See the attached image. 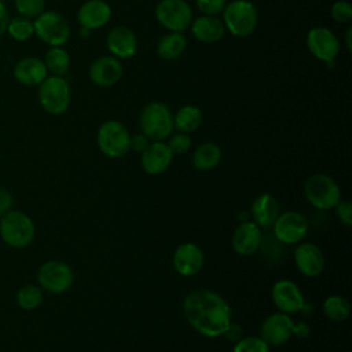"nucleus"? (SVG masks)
I'll return each mask as SVG.
<instances>
[{"instance_id":"obj_29","label":"nucleus","mask_w":352,"mask_h":352,"mask_svg":"<svg viewBox=\"0 0 352 352\" xmlns=\"http://www.w3.org/2000/svg\"><path fill=\"white\" fill-rule=\"evenodd\" d=\"M322 309L327 319L333 322H344L351 314V304L345 297L333 294L324 298Z\"/></svg>"},{"instance_id":"obj_23","label":"nucleus","mask_w":352,"mask_h":352,"mask_svg":"<svg viewBox=\"0 0 352 352\" xmlns=\"http://www.w3.org/2000/svg\"><path fill=\"white\" fill-rule=\"evenodd\" d=\"M249 213L252 221H254L260 228H270L280 213L279 204L274 195L263 192L254 198Z\"/></svg>"},{"instance_id":"obj_34","label":"nucleus","mask_w":352,"mask_h":352,"mask_svg":"<svg viewBox=\"0 0 352 352\" xmlns=\"http://www.w3.org/2000/svg\"><path fill=\"white\" fill-rule=\"evenodd\" d=\"M168 147L170 148V151L177 155L180 154H184L187 153L190 148H191V138L188 136V133H183V132H177L175 135H170L169 136V140H168Z\"/></svg>"},{"instance_id":"obj_25","label":"nucleus","mask_w":352,"mask_h":352,"mask_svg":"<svg viewBox=\"0 0 352 352\" xmlns=\"http://www.w3.org/2000/svg\"><path fill=\"white\" fill-rule=\"evenodd\" d=\"M221 157L223 153L219 144H216L214 142H204L194 150L191 162L197 170L208 172L214 169L220 164Z\"/></svg>"},{"instance_id":"obj_38","label":"nucleus","mask_w":352,"mask_h":352,"mask_svg":"<svg viewBox=\"0 0 352 352\" xmlns=\"http://www.w3.org/2000/svg\"><path fill=\"white\" fill-rule=\"evenodd\" d=\"M151 140L144 133H142V132L136 133V135L131 136V139H129V150L142 154L147 148Z\"/></svg>"},{"instance_id":"obj_41","label":"nucleus","mask_w":352,"mask_h":352,"mask_svg":"<svg viewBox=\"0 0 352 352\" xmlns=\"http://www.w3.org/2000/svg\"><path fill=\"white\" fill-rule=\"evenodd\" d=\"M224 337L230 341H238L242 337V329L236 324V323H231L230 327L227 329V331L224 333Z\"/></svg>"},{"instance_id":"obj_15","label":"nucleus","mask_w":352,"mask_h":352,"mask_svg":"<svg viewBox=\"0 0 352 352\" xmlns=\"http://www.w3.org/2000/svg\"><path fill=\"white\" fill-rule=\"evenodd\" d=\"M205 263L202 249L194 242H184L176 248L172 257V264L176 272L182 276L197 275Z\"/></svg>"},{"instance_id":"obj_5","label":"nucleus","mask_w":352,"mask_h":352,"mask_svg":"<svg viewBox=\"0 0 352 352\" xmlns=\"http://www.w3.org/2000/svg\"><path fill=\"white\" fill-rule=\"evenodd\" d=\"M305 199L319 210L333 209L342 198L338 183L326 173L309 176L304 184Z\"/></svg>"},{"instance_id":"obj_18","label":"nucleus","mask_w":352,"mask_h":352,"mask_svg":"<svg viewBox=\"0 0 352 352\" xmlns=\"http://www.w3.org/2000/svg\"><path fill=\"white\" fill-rule=\"evenodd\" d=\"M122 73H124V69L120 59L113 55L99 56L91 63L89 72H88L91 81L95 85L102 88L116 85L121 80Z\"/></svg>"},{"instance_id":"obj_14","label":"nucleus","mask_w":352,"mask_h":352,"mask_svg":"<svg viewBox=\"0 0 352 352\" xmlns=\"http://www.w3.org/2000/svg\"><path fill=\"white\" fill-rule=\"evenodd\" d=\"M271 300L279 312L297 314L307 302L297 283L290 279H279L272 285Z\"/></svg>"},{"instance_id":"obj_10","label":"nucleus","mask_w":352,"mask_h":352,"mask_svg":"<svg viewBox=\"0 0 352 352\" xmlns=\"http://www.w3.org/2000/svg\"><path fill=\"white\" fill-rule=\"evenodd\" d=\"M155 18L169 32L183 33L192 22V10L186 0H160Z\"/></svg>"},{"instance_id":"obj_8","label":"nucleus","mask_w":352,"mask_h":352,"mask_svg":"<svg viewBox=\"0 0 352 352\" xmlns=\"http://www.w3.org/2000/svg\"><path fill=\"white\" fill-rule=\"evenodd\" d=\"M34 34L50 47H62L70 38L67 19L56 11H43L33 21Z\"/></svg>"},{"instance_id":"obj_30","label":"nucleus","mask_w":352,"mask_h":352,"mask_svg":"<svg viewBox=\"0 0 352 352\" xmlns=\"http://www.w3.org/2000/svg\"><path fill=\"white\" fill-rule=\"evenodd\" d=\"M43 289L37 285H25L16 292V304L26 311L38 308L43 302Z\"/></svg>"},{"instance_id":"obj_44","label":"nucleus","mask_w":352,"mask_h":352,"mask_svg":"<svg viewBox=\"0 0 352 352\" xmlns=\"http://www.w3.org/2000/svg\"><path fill=\"white\" fill-rule=\"evenodd\" d=\"M348 352H349V351H348Z\"/></svg>"},{"instance_id":"obj_1","label":"nucleus","mask_w":352,"mask_h":352,"mask_svg":"<svg viewBox=\"0 0 352 352\" xmlns=\"http://www.w3.org/2000/svg\"><path fill=\"white\" fill-rule=\"evenodd\" d=\"M183 314L188 324L208 338L224 336L232 323L230 304L210 289L190 292L183 300Z\"/></svg>"},{"instance_id":"obj_12","label":"nucleus","mask_w":352,"mask_h":352,"mask_svg":"<svg viewBox=\"0 0 352 352\" xmlns=\"http://www.w3.org/2000/svg\"><path fill=\"white\" fill-rule=\"evenodd\" d=\"M271 227L275 239L285 245L300 243L308 234L307 217L296 210L279 213Z\"/></svg>"},{"instance_id":"obj_26","label":"nucleus","mask_w":352,"mask_h":352,"mask_svg":"<svg viewBox=\"0 0 352 352\" xmlns=\"http://www.w3.org/2000/svg\"><path fill=\"white\" fill-rule=\"evenodd\" d=\"M187 38L180 32H168L157 43V55L164 60H173L183 55Z\"/></svg>"},{"instance_id":"obj_33","label":"nucleus","mask_w":352,"mask_h":352,"mask_svg":"<svg viewBox=\"0 0 352 352\" xmlns=\"http://www.w3.org/2000/svg\"><path fill=\"white\" fill-rule=\"evenodd\" d=\"M14 4L19 15L36 18L44 11L45 0H14Z\"/></svg>"},{"instance_id":"obj_20","label":"nucleus","mask_w":352,"mask_h":352,"mask_svg":"<svg viewBox=\"0 0 352 352\" xmlns=\"http://www.w3.org/2000/svg\"><path fill=\"white\" fill-rule=\"evenodd\" d=\"M106 47L113 56L128 59L138 52V37L128 26L117 25L107 33Z\"/></svg>"},{"instance_id":"obj_13","label":"nucleus","mask_w":352,"mask_h":352,"mask_svg":"<svg viewBox=\"0 0 352 352\" xmlns=\"http://www.w3.org/2000/svg\"><path fill=\"white\" fill-rule=\"evenodd\" d=\"M294 320L289 314H270L260 326V337L270 346H280L293 337Z\"/></svg>"},{"instance_id":"obj_37","label":"nucleus","mask_w":352,"mask_h":352,"mask_svg":"<svg viewBox=\"0 0 352 352\" xmlns=\"http://www.w3.org/2000/svg\"><path fill=\"white\" fill-rule=\"evenodd\" d=\"M334 209H336L337 217L341 221V224L345 226V227H351L352 226V206H351V202L341 199L334 206Z\"/></svg>"},{"instance_id":"obj_32","label":"nucleus","mask_w":352,"mask_h":352,"mask_svg":"<svg viewBox=\"0 0 352 352\" xmlns=\"http://www.w3.org/2000/svg\"><path fill=\"white\" fill-rule=\"evenodd\" d=\"M232 352H270V345L260 336H246L235 342Z\"/></svg>"},{"instance_id":"obj_4","label":"nucleus","mask_w":352,"mask_h":352,"mask_svg":"<svg viewBox=\"0 0 352 352\" xmlns=\"http://www.w3.org/2000/svg\"><path fill=\"white\" fill-rule=\"evenodd\" d=\"M223 23L235 37L250 36L258 22V14L254 4L249 0H232L223 10Z\"/></svg>"},{"instance_id":"obj_17","label":"nucleus","mask_w":352,"mask_h":352,"mask_svg":"<svg viewBox=\"0 0 352 352\" xmlns=\"http://www.w3.org/2000/svg\"><path fill=\"white\" fill-rule=\"evenodd\" d=\"M293 257L297 270L307 278H315L324 270V254L314 242H302L297 245Z\"/></svg>"},{"instance_id":"obj_16","label":"nucleus","mask_w":352,"mask_h":352,"mask_svg":"<svg viewBox=\"0 0 352 352\" xmlns=\"http://www.w3.org/2000/svg\"><path fill=\"white\" fill-rule=\"evenodd\" d=\"M263 245V228L254 221H242L236 226L231 236V246L239 256H250Z\"/></svg>"},{"instance_id":"obj_42","label":"nucleus","mask_w":352,"mask_h":352,"mask_svg":"<svg viewBox=\"0 0 352 352\" xmlns=\"http://www.w3.org/2000/svg\"><path fill=\"white\" fill-rule=\"evenodd\" d=\"M309 326L304 322H298V323H294V327H293V336H296L297 338H307L309 336Z\"/></svg>"},{"instance_id":"obj_22","label":"nucleus","mask_w":352,"mask_h":352,"mask_svg":"<svg viewBox=\"0 0 352 352\" xmlns=\"http://www.w3.org/2000/svg\"><path fill=\"white\" fill-rule=\"evenodd\" d=\"M14 77L23 85L36 87L48 77V70L43 59L36 56H26L16 62L14 67Z\"/></svg>"},{"instance_id":"obj_31","label":"nucleus","mask_w":352,"mask_h":352,"mask_svg":"<svg viewBox=\"0 0 352 352\" xmlns=\"http://www.w3.org/2000/svg\"><path fill=\"white\" fill-rule=\"evenodd\" d=\"M7 33L16 41H25L34 34L33 21L23 15L14 16L8 21Z\"/></svg>"},{"instance_id":"obj_3","label":"nucleus","mask_w":352,"mask_h":352,"mask_svg":"<svg viewBox=\"0 0 352 352\" xmlns=\"http://www.w3.org/2000/svg\"><path fill=\"white\" fill-rule=\"evenodd\" d=\"M36 235L33 220L21 210H10L0 219V236L11 248L29 246Z\"/></svg>"},{"instance_id":"obj_28","label":"nucleus","mask_w":352,"mask_h":352,"mask_svg":"<svg viewBox=\"0 0 352 352\" xmlns=\"http://www.w3.org/2000/svg\"><path fill=\"white\" fill-rule=\"evenodd\" d=\"M43 60L51 76L63 77L69 72L70 56L63 47H50Z\"/></svg>"},{"instance_id":"obj_24","label":"nucleus","mask_w":352,"mask_h":352,"mask_svg":"<svg viewBox=\"0 0 352 352\" xmlns=\"http://www.w3.org/2000/svg\"><path fill=\"white\" fill-rule=\"evenodd\" d=\"M192 36L206 44H212L223 38L226 33V26L220 18L216 15H201L191 22Z\"/></svg>"},{"instance_id":"obj_19","label":"nucleus","mask_w":352,"mask_h":352,"mask_svg":"<svg viewBox=\"0 0 352 352\" xmlns=\"http://www.w3.org/2000/svg\"><path fill=\"white\" fill-rule=\"evenodd\" d=\"M173 153L164 140L150 142L147 148L140 154V165L147 175H161L172 164Z\"/></svg>"},{"instance_id":"obj_21","label":"nucleus","mask_w":352,"mask_h":352,"mask_svg":"<svg viewBox=\"0 0 352 352\" xmlns=\"http://www.w3.org/2000/svg\"><path fill=\"white\" fill-rule=\"evenodd\" d=\"M111 14V7L104 0H87L77 11V21L81 28L92 30L107 25Z\"/></svg>"},{"instance_id":"obj_40","label":"nucleus","mask_w":352,"mask_h":352,"mask_svg":"<svg viewBox=\"0 0 352 352\" xmlns=\"http://www.w3.org/2000/svg\"><path fill=\"white\" fill-rule=\"evenodd\" d=\"M10 21V15L6 4L0 0V37L7 32V25Z\"/></svg>"},{"instance_id":"obj_39","label":"nucleus","mask_w":352,"mask_h":352,"mask_svg":"<svg viewBox=\"0 0 352 352\" xmlns=\"http://www.w3.org/2000/svg\"><path fill=\"white\" fill-rule=\"evenodd\" d=\"M12 202H14V199H12L11 192H10L8 190L0 187V219H1L7 212L11 210Z\"/></svg>"},{"instance_id":"obj_6","label":"nucleus","mask_w":352,"mask_h":352,"mask_svg":"<svg viewBox=\"0 0 352 352\" xmlns=\"http://www.w3.org/2000/svg\"><path fill=\"white\" fill-rule=\"evenodd\" d=\"M38 102L51 116H60L66 113L72 102V91L66 78L48 76L38 85Z\"/></svg>"},{"instance_id":"obj_43","label":"nucleus","mask_w":352,"mask_h":352,"mask_svg":"<svg viewBox=\"0 0 352 352\" xmlns=\"http://www.w3.org/2000/svg\"><path fill=\"white\" fill-rule=\"evenodd\" d=\"M351 36H352V28H348V29H346V33H345V44H346L348 51L352 50V40H351Z\"/></svg>"},{"instance_id":"obj_36","label":"nucleus","mask_w":352,"mask_h":352,"mask_svg":"<svg viewBox=\"0 0 352 352\" xmlns=\"http://www.w3.org/2000/svg\"><path fill=\"white\" fill-rule=\"evenodd\" d=\"M195 3L202 15H217L223 12L227 0H195Z\"/></svg>"},{"instance_id":"obj_27","label":"nucleus","mask_w":352,"mask_h":352,"mask_svg":"<svg viewBox=\"0 0 352 352\" xmlns=\"http://www.w3.org/2000/svg\"><path fill=\"white\" fill-rule=\"evenodd\" d=\"M202 111L195 104L182 106L176 114H173V129L183 133H191L197 131L202 124Z\"/></svg>"},{"instance_id":"obj_35","label":"nucleus","mask_w":352,"mask_h":352,"mask_svg":"<svg viewBox=\"0 0 352 352\" xmlns=\"http://www.w3.org/2000/svg\"><path fill=\"white\" fill-rule=\"evenodd\" d=\"M331 18L338 23H349L352 19V6L346 0H337L330 10Z\"/></svg>"},{"instance_id":"obj_9","label":"nucleus","mask_w":352,"mask_h":352,"mask_svg":"<svg viewBox=\"0 0 352 352\" xmlns=\"http://www.w3.org/2000/svg\"><path fill=\"white\" fill-rule=\"evenodd\" d=\"M73 280V268L62 260H48L37 271L38 286L51 294L65 293L70 289Z\"/></svg>"},{"instance_id":"obj_11","label":"nucleus","mask_w":352,"mask_h":352,"mask_svg":"<svg viewBox=\"0 0 352 352\" xmlns=\"http://www.w3.org/2000/svg\"><path fill=\"white\" fill-rule=\"evenodd\" d=\"M307 47L316 59L324 62L327 67H334L340 54V40L333 30L326 26L309 29L307 33Z\"/></svg>"},{"instance_id":"obj_2","label":"nucleus","mask_w":352,"mask_h":352,"mask_svg":"<svg viewBox=\"0 0 352 352\" xmlns=\"http://www.w3.org/2000/svg\"><path fill=\"white\" fill-rule=\"evenodd\" d=\"M139 126L151 142L165 140L173 132V114L165 103L150 102L140 111Z\"/></svg>"},{"instance_id":"obj_7","label":"nucleus","mask_w":352,"mask_h":352,"mask_svg":"<svg viewBox=\"0 0 352 352\" xmlns=\"http://www.w3.org/2000/svg\"><path fill=\"white\" fill-rule=\"evenodd\" d=\"M131 133L126 126L117 120L104 121L96 135L99 150L109 158H121L129 151Z\"/></svg>"}]
</instances>
